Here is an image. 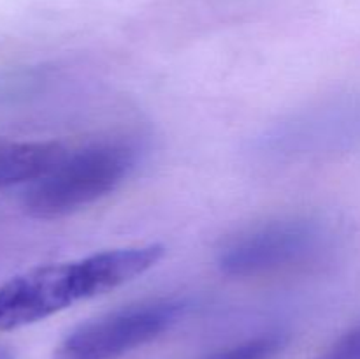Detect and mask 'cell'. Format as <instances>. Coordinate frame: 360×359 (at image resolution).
<instances>
[{"label": "cell", "instance_id": "cell-1", "mask_svg": "<svg viewBox=\"0 0 360 359\" xmlns=\"http://www.w3.org/2000/svg\"><path fill=\"white\" fill-rule=\"evenodd\" d=\"M164 253V246L150 243L30 267L0 285V333L115 291L151 270Z\"/></svg>", "mask_w": 360, "mask_h": 359}, {"label": "cell", "instance_id": "cell-2", "mask_svg": "<svg viewBox=\"0 0 360 359\" xmlns=\"http://www.w3.org/2000/svg\"><path fill=\"white\" fill-rule=\"evenodd\" d=\"M136 153L125 143H98L69 151L28 190L25 206L37 218H60L111 194L132 171Z\"/></svg>", "mask_w": 360, "mask_h": 359}, {"label": "cell", "instance_id": "cell-3", "mask_svg": "<svg viewBox=\"0 0 360 359\" xmlns=\"http://www.w3.org/2000/svg\"><path fill=\"white\" fill-rule=\"evenodd\" d=\"M329 231L311 217L278 218L229 238L218 252V266L231 277L248 278L304 264L323 252Z\"/></svg>", "mask_w": 360, "mask_h": 359}, {"label": "cell", "instance_id": "cell-4", "mask_svg": "<svg viewBox=\"0 0 360 359\" xmlns=\"http://www.w3.org/2000/svg\"><path fill=\"white\" fill-rule=\"evenodd\" d=\"M185 312L176 299H151L112 310L70 331L55 351V359H120L157 340Z\"/></svg>", "mask_w": 360, "mask_h": 359}, {"label": "cell", "instance_id": "cell-5", "mask_svg": "<svg viewBox=\"0 0 360 359\" xmlns=\"http://www.w3.org/2000/svg\"><path fill=\"white\" fill-rule=\"evenodd\" d=\"M69 153L56 141H20L0 136V187L37 182Z\"/></svg>", "mask_w": 360, "mask_h": 359}, {"label": "cell", "instance_id": "cell-6", "mask_svg": "<svg viewBox=\"0 0 360 359\" xmlns=\"http://www.w3.org/2000/svg\"><path fill=\"white\" fill-rule=\"evenodd\" d=\"M288 338L281 333H267L217 352L206 359H276L287 345Z\"/></svg>", "mask_w": 360, "mask_h": 359}, {"label": "cell", "instance_id": "cell-7", "mask_svg": "<svg viewBox=\"0 0 360 359\" xmlns=\"http://www.w3.org/2000/svg\"><path fill=\"white\" fill-rule=\"evenodd\" d=\"M316 359H360V324L338 338Z\"/></svg>", "mask_w": 360, "mask_h": 359}, {"label": "cell", "instance_id": "cell-8", "mask_svg": "<svg viewBox=\"0 0 360 359\" xmlns=\"http://www.w3.org/2000/svg\"><path fill=\"white\" fill-rule=\"evenodd\" d=\"M0 359H14V355H13V352H11V351L0 347Z\"/></svg>", "mask_w": 360, "mask_h": 359}]
</instances>
